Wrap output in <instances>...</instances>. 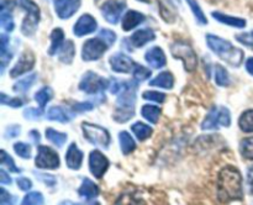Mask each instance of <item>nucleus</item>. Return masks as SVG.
I'll return each instance as SVG.
<instances>
[{"label":"nucleus","mask_w":253,"mask_h":205,"mask_svg":"<svg viewBox=\"0 0 253 205\" xmlns=\"http://www.w3.org/2000/svg\"><path fill=\"white\" fill-rule=\"evenodd\" d=\"M246 69H247V72H249V73L251 74V76H253V57H251V58L247 59Z\"/></svg>","instance_id":"nucleus-56"},{"label":"nucleus","mask_w":253,"mask_h":205,"mask_svg":"<svg viewBox=\"0 0 253 205\" xmlns=\"http://www.w3.org/2000/svg\"><path fill=\"white\" fill-rule=\"evenodd\" d=\"M35 174L37 175V178H39V179H41L42 182L46 183L48 187H53V185L56 184V179H54L53 175L43 174V173H40V174H39V173H35Z\"/></svg>","instance_id":"nucleus-51"},{"label":"nucleus","mask_w":253,"mask_h":205,"mask_svg":"<svg viewBox=\"0 0 253 205\" xmlns=\"http://www.w3.org/2000/svg\"><path fill=\"white\" fill-rule=\"evenodd\" d=\"M46 136L47 138H48V141H51V142L53 143V145H56L57 147H62L67 141L66 133L59 132V131L53 130V128H47Z\"/></svg>","instance_id":"nucleus-34"},{"label":"nucleus","mask_w":253,"mask_h":205,"mask_svg":"<svg viewBox=\"0 0 253 205\" xmlns=\"http://www.w3.org/2000/svg\"><path fill=\"white\" fill-rule=\"evenodd\" d=\"M125 9V2L119 1V0H108V1L104 2L100 7L104 19L113 25L118 24L119 20H120L121 17V14H123Z\"/></svg>","instance_id":"nucleus-10"},{"label":"nucleus","mask_w":253,"mask_h":205,"mask_svg":"<svg viewBox=\"0 0 253 205\" xmlns=\"http://www.w3.org/2000/svg\"><path fill=\"white\" fill-rule=\"evenodd\" d=\"M24 115L26 119H31V120H39L42 115V109H35V108L26 109V110L24 111Z\"/></svg>","instance_id":"nucleus-49"},{"label":"nucleus","mask_w":253,"mask_h":205,"mask_svg":"<svg viewBox=\"0 0 253 205\" xmlns=\"http://www.w3.org/2000/svg\"><path fill=\"white\" fill-rule=\"evenodd\" d=\"M52 96H53L52 89L48 88V86H43V88H41L36 94H35V100H36L37 104L40 105V109H43L44 106H46V104L51 100Z\"/></svg>","instance_id":"nucleus-30"},{"label":"nucleus","mask_w":253,"mask_h":205,"mask_svg":"<svg viewBox=\"0 0 253 205\" xmlns=\"http://www.w3.org/2000/svg\"><path fill=\"white\" fill-rule=\"evenodd\" d=\"M156 39V34L152 29H142L136 31L132 36L130 37V43L133 47H143L148 42L153 41Z\"/></svg>","instance_id":"nucleus-17"},{"label":"nucleus","mask_w":253,"mask_h":205,"mask_svg":"<svg viewBox=\"0 0 253 205\" xmlns=\"http://www.w3.org/2000/svg\"><path fill=\"white\" fill-rule=\"evenodd\" d=\"M36 78L37 74L34 73L31 74V76H27L25 77V78L20 79V81H17L16 83L14 84V90L16 91V93H26V91L31 88L32 84L36 82Z\"/></svg>","instance_id":"nucleus-29"},{"label":"nucleus","mask_w":253,"mask_h":205,"mask_svg":"<svg viewBox=\"0 0 253 205\" xmlns=\"http://www.w3.org/2000/svg\"><path fill=\"white\" fill-rule=\"evenodd\" d=\"M21 9L26 11L24 21L21 25V32L25 36H32L36 32L37 25L40 22V9L32 0H15Z\"/></svg>","instance_id":"nucleus-3"},{"label":"nucleus","mask_w":253,"mask_h":205,"mask_svg":"<svg viewBox=\"0 0 253 205\" xmlns=\"http://www.w3.org/2000/svg\"><path fill=\"white\" fill-rule=\"evenodd\" d=\"M44 199L43 195L40 192H32L29 193L27 195H25V198L22 199L21 204L20 205H43Z\"/></svg>","instance_id":"nucleus-38"},{"label":"nucleus","mask_w":253,"mask_h":205,"mask_svg":"<svg viewBox=\"0 0 253 205\" xmlns=\"http://www.w3.org/2000/svg\"><path fill=\"white\" fill-rule=\"evenodd\" d=\"M215 81H216V84L220 86H227L230 84V77L229 73H227L226 69L222 66L217 64L215 67Z\"/></svg>","instance_id":"nucleus-36"},{"label":"nucleus","mask_w":253,"mask_h":205,"mask_svg":"<svg viewBox=\"0 0 253 205\" xmlns=\"http://www.w3.org/2000/svg\"><path fill=\"white\" fill-rule=\"evenodd\" d=\"M98 37H100L101 40H104L109 46H111V44L116 41L115 32H113L111 30H108V29H101L100 31H99Z\"/></svg>","instance_id":"nucleus-44"},{"label":"nucleus","mask_w":253,"mask_h":205,"mask_svg":"<svg viewBox=\"0 0 253 205\" xmlns=\"http://www.w3.org/2000/svg\"><path fill=\"white\" fill-rule=\"evenodd\" d=\"M131 73H132L133 78H135L136 82H143L151 77L150 69H147L146 67L141 66V64H138V63L135 64V67H133V69Z\"/></svg>","instance_id":"nucleus-40"},{"label":"nucleus","mask_w":253,"mask_h":205,"mask_svg":"<svg viewBox=\"0 0 253 205\" xmlns=\"http://www.w3.org/2000/svg\"><path fill=\"white\" fill-rule=\"evenodd\" d=\"M66 162L68 168L71 169H79L83 162V152L77 147L76 143H71L68 151H67Z\"/></svg>","instance_id":"nucleus-19"},{"label":"nucleus","mask_w":253,"mask_h":205,"mask_svg":"<svg viewBox=\"0 0 253 205\" xmlns=\"http://www.w3.org/2000/svg\"><path fill=\"white\" fill-rule=\"evenodd\" d=\"M20 127L19 126H16V125H14V126H9V127L6 128V131H5V136H6V137H10V138H12V137H17V136L20 135Z\"/></svg>","instance_id":"nucleus-52"},{"label":"nucleus","mask_w":253,"mask_h":205,"mask_svg":"<svg viewBox=\"0 0 253 205\" xmlns=\"http://www.w3.org/2000/svg\"><path fill=\"white\" fill-rule=\"evenodd\" d=\"M240 151H241V155L245 158L253 161V136L252 137L244 138L241 141V143H240Z\"/></svg>","instance_id":"nucleus-39"},{"label":"nucleus","mask_w":253,"mask_h":205,"mask_svg":"<svg viewBox=\"0 0 253 205\" xmlns=\"http://www.w3.org/2000/svg\"><path fill=\"white\" fill-rule=\"evenodd\" d=\"M146 62L150 64L152 68H162L167 63V59H166L165 52L162 51L161 47H152V48L148 49L145 54Z\"/></svg>","instance_id":"nucleus-16"},{"label":"nucleus","mask_w":253,"mask_h":205,"mask_svg":"<svg viewBox=\"0 0 253 205\" xmlns=\"http://www.w3.org/2000/svg\"><path fill=\"white\" fill-rule=\"evenodd\" d=\"M1 164L2 165H6V167L9 168V169L11 170V172H14V173L21 172V170H20L19 168L16 167V164H15V163H14L12 158L10 157V156L7 155V153L5 152L4 150L1 151Z\"/></svg>","instance_id":"nucleus-43"},{"label":"nucleus","mask_w":253,"mask_h":205,"mask_svg":"<svg viewBox=\"0 0 253 205\" xmlns=\"http://www.w3.org/2000/svg\"><path fill=\"white\" fill-rule=\"evenodd\" d=\"M133 114H135L133 108H120V106H118V109L114 113V120L118 121V123H126L132 118Z\"/></svg>","instance_id":"nucleus-35"},{"label":"nucleus","mask_w":253,"mask_h":205,"mask_svg":"<svg viewBox=\"0 0 253 205\" xmlns=\"http://www.w3.org/2000/svg\"><path fill=\"white\" fill-rule=\"evenodd\" d=\"M78 193L81 197L86 198V199L89 200V199H94L95 197H98L99 193H100V190H99L98 185H96L95 183L91 182V180L88 179V178H85V179L83 180V183H82Z\"/></svg>","instance_id":"nucleus-21"},{"label":"nucleus","mask_w":253,"mask_h":205,"mask_svg":"<svg viewBox=\"0 0 253 205\" xmlns=\"http://www.w3.org/2000/svg\"><path fill=\"white\" fill-rule=\"evenodd\" d=\"M30 136L32 137V140H34V142H39L40 140V133L37 132V131H31L30 132Z\"/></svg>","instance_id":"nucleus-57"},{"label":"nucleus","mask_w":253,"mask_h":205,"mask_svg":"<svg viewBox=\"0 0 253 205\" xmlns=\"http://www.w3.org/2000/svg\"><path fill=\"white\" fill-rule=\"evenodd\" d=\"M109 48V44L100 37H94L89 39L88 41L84 42L83 49H82V58L84 61H96L100 58L106 49Z\"/></svg>","instance_id":"nucleus-8"},{"label":"nucleus","mask_w":253,"mask_h":205,"mask_svg":"<svg viewBox=\"0 0 253 205\" xmlns=\"http://www.w3.org/2000/svg\"><path fill=\"white\" fill-rule=\"evenodd\" d=\"M217 197L222 203L241 200L244 197L242 177L235 167H225L217 177Z\"/></svg>","instance_id":"nucleus-1"},{"label":"nucleus","mask_w":253,"mask_h":205,"mask_svg":"<svg viewBox=\"0 0 253 205\" xmlns=\"http://www.w3.org/2000/svg\"><path fill=\"white\" fill-rule=\"evenodd\" d=\"M236 40L241 42L242 44L247 47H251L253 49V31L251 32H242V34L236 35Z\"/></svg>","instance_id":"nucleus-46"},{"label":"nucleus","mask_w":253,"mask_h":205,"mask_svg":"<svg viewBox=\"0 0 253 205\" xmlns=\"http://www.w3.org/2000/svg\"><path fill=\"white\" fill-rule=\"evenodd\" d=\"M36 165L43 169H56L59 167V157L52 148L47 146H39L37 148Z\"/></svg>","instance_id":"nucleus-9"},{"label":"nucleus","mask_w":253,"mask_h":205,"mask_svg":"<svg viewBox=\"0 0 253 205\" xmlns=\"http://www.w3.org/2000/svg\"><path fill=\"white\" fill-rule=\"evenodd\" d=\"M0 37H1L0 39V41H1V46H0V48H1L0 49V61H1V73H4L5 67L11 61L12 53H10L9 51V39H7L6 35L1 34Z\"/></svg>","instance_id":"nucleus-25"},{"label":"nucleus","mask_w":253,"mask_h":205,"mask_svg":"<svg viewBox=\"0 0 253 205\" xmlns=\"http://www.w3.org/2000/svg\"><path fill=\"white\" fill-rule=\"evenodd\" d=\"M14 150L15 152H16V155H19L20 157L25 158V160L31 157V147H30L27 143H24V142L15 143Z\"/></svg>","instance_id":"nucleus-42"},{"label":"nucleus","mask_w":253,"mask_h":205,"mask_svg":"<svg viewBox=\"0 0 253 205\" xmlns=\"http://www.w3.org/2000/svg\"><path fill=\"white\" fill-rule=\"evenodd\" d=\"M109 86H110V81L98 76L94 72H88L84 74L79 83V89L88 94H101Z\"/></svg>","instance_id":"nucleus-6"},{"label":"nucleus","mask_w":253,"mask_h":205,"mask_svg":"<svg viewBox=\"0 0 253 205\" xmlns=\"http://www.w3.org/2000/svg\"><path fill=\"white\" fill-rule=\"evenodd\" d=\"M141 114H142L143 118L147 119L150 123H156L158 121V119H160L161 109L155 105H145L142 108V110H141Z\"/></svg>","instance_id":"nucleus-32"},{"label":"nucleus","mask_w":253,"mask_h":205,"mask_svg":"<svg viewBox=\"0 0 253 205\" xmlns=\"http://www.w3.org/2000/svg\"><path fill=\"white\" fill-rule=\"evenodd\" d=\"M0 100H1L2 105H9V106H11V108H19V106H21L22 104H24V101H22L21 99L7 98L4 93L1 94V98H0Z\"/></svg>","instance_id":"nucleus-47"},{"label":"nucleus","mask_w":253,"mask_h":205,"mask_svg":"<svg viewBox=\"0 0 253 205\" xmlns=\"http://www.w3.org/2000/svg\"><path fill=\"white\" fill-rule=\"evenodd\" d=\"M35 66V56L31 51L22 52L20 56L19 61L15 64L10 71V77L11 78H16V77L22 76L26 72H30Z\"/></svg>","instance_id":"nucleus-13"},{"label":"nucleus","mask_w":253,"mask_h":205,"mask_svg":"<svg viewBox=\"0 0 253 205\" xmlns=\"http://www.w3.org/2000/svg\"><path fill=\"white\" fill-rule=\"evenodd\" d=\"M82 127H83V132L85 135L86 140L101 148L109 147V145H110V133L105 128L88 123H83Z\"/></svg>","instance_id":"nucleus-7"},{"label":"nucleus","mask_w":253,"mask_h":205,"mask_svg":"<svg viewBox=\"0 0 253 205\" xmlns=\"http://www.w3.org/2000/svg\"><path fill=\"white\" fill-rule=\"evenodd\" d=\"M145 21V15L141 14V12L135 11V10H128L125 14V16L123 17V26L124 31H130V30L135 29L138 25H141Z\"/></svg>","instance_id":"nucleus-18"},{"label":"nucleus","mask_w":253,"mask_h":205,"mask_svg":"<svg viewBox=\"0 0 253 205\" xmlns=\"http://www.w3.org/2000/svg\"><path fill=\"white\" fill-rule=\"evenodd\" d=\"M89 168L95 178H101L109 168V161L100 151H93L89 156Z\"/></svg>","instance_id":"nucleus-12"},{"label":"nucleus","mask_w":253,"mask_h":205,"mask_svg":"<svg viewBox=\"0 0 253 205\" xmlns=\"http://www.w3.org/2000/svg\"><path fill=\"white\" fill-rule=\"evenodd\" d=\"M185 1L188 2L189 7L192 9V11H193V14H194L197 21L199 22V24H202V25H207L208 24V19L205 17L204 12H203L202 7H200V5L198 4L197 0H185Z\"/></svg>","instance_id":"nucleus-37"},{"label":"nucleus","mask_w":253,"mask_h":205,"mask_svg":"<svg viewBox=\"0 0 253 205\" xmlns=\"http://www.w3.org/2000/svg\"><path fill=\"white\" fill-rule=\"evenodd\" d=\"M0 204L1 205H15V198L10 193H7L4 188H1L0 194Z\"/></svg>","instance_id":"nucleus-48"},{"label":"nucleus","mask_w":253,"mask_h":205,"mask_svg":"<svg viewBox=\"0 0 253 205\" xmlns=\"http://www.w3.org/2000/svg\"><path fill=\"white\" fill-rule=\"evenodd\" d=\"M150 85L152 86H160V88L165 89H172L174 85V78H173L170 72H162L158 74L156 78H153L150 82Z\"/></svg>","instance_id":"nucleus-22"},{"label":"nucleus","mask_w":253,"mask_h":205,"mask_svg":"<svg viewBox=\"0 0 253 205\" xmlns=\"http://www.w3.org/2000/svg\"><path fill=\"white\" fill-rule=\"evenodd\" d=\"M119 140H120L121 151H123L124 155H128L136 148L135 141L131 137L130 133L126 132V131H121L120 135H119Z\"/></svg>","instance_id":"nucleus-28"},{"label":"nucleus","mask_w":253,"mask_h":205,"mask_svg":"<svg viewBox=\"0 0 253 205\" xmlns=\"http://www.w3.org/2000/svg\"><path fill=\"white\" fill-rule=\"evenodd\" d=\"M170 52L174 58L180 59L183 62L185 71H195V68L198 67V56L189 43L184 41H175L170 46Z\"/></svg>","instance_id":"nucleus-4"},{"label":"nucleus","mask_w":253,"mask_h":205,"mask_svg":"<svg viewBox=\"0 0 253 205\" xmlns=\"http://www.w3.org/2000/svg\"><path fill=\"white\" fill-rule=\"evenodd\" d=\"M239 125L244 132H253V109L242 114L239 120Z\"/></svg>","instance_id":"nucleus-31"},{"label":"nucleus","mask_w":253,"mask_h":205,"mask_svg":"<svg viewBox=\"0 0 253 205\" xmlns=\"http://www.w3.org/2000/svg\"><path fill=\"white\" fill-rule=\"evenodd\" d=\"M73 109L79 113H83V111H89L93 109V105L90 103H76L73 105Z\"/></svg>","instance_id":"nucleus-53"},{"label":"nucleus","mask_w":253,"mask_h":205,"mask_svg":"<svg viewBox=\"0 0 253 205\" xmlns=\"http://www.w3.org/2000/svg\"><path fill=\"white\" fill-rule=\"evenodd\" d=\"M74 54H76V48H74L73 41H66L59 48L58 58L63 63L71 64L73 62Z\"/></svg>","instance_id":"nucleus-23"},{"label":"nucleus","mask_w":253,"mask_h":205,"mask_svg":"<svg viewBox=\"0 0 253 205\" xmlns=\"http://www.w3.org/2000/svg\"><path fill=\"white\" fill-rule=\"evenodd\" d=\"M59 205H77V204H74V203L68 202V200H66V202H62Z\"/></svg>","instance_id":"nucleus-59"},{"label":"nucleus","mask_w":253,"mask_h":205,"mask_svg":"<svg viewBox=\"0 0 253 205\" xmlns=\"http://www.w3.org/2000/svg\"><path fill=\"white\" fill-rule=\"evenodd\" d=\"M0 182L1 184H11V178L4 169H0Z\"/></svg>","instance_id":"nucleus-55"},{"label":"nucleus","mask_w":253,"mask_h":205,"mask_svg":"<svg viewBox=\"0 0 253 205\" xmlns=\"http://www.w3.org/2000/svg\"><path fill=\"white\" fill-rule=\"evenodd\" d=\"M77 205H100L98 202H93V200H90V202H85V203H81V204H77Z\"/></svg>","instance_id":"nucleus-58"},{"label":"nucleus","mask_w":253,"mask_h":205,"mask_svg":"<svg viewBox=\"0 0 253 205\" xmlns=\"http://www.w3.org/2000/svg\"><path fill=\"white\" fill-rule=\"evenodd\" d=\"M54 10L59 19L67 20L73 16L81 7V0H53Z\"/></svg>","instance_id":"nucleus-11"},{"label":"nucleus","mask_w":253,"mask_h":205,"mask_svg":"<svg viewBox=\"0 0 253 205\" xmlns=\"http://www.w3.org/2000/svg\"><path fill=\"white\" fill-rule=\"evenodd\" d=\"M142 1H145V2H148V1H150V0H142Z\"/></svg>","instance_id":"nucleus-60"},{"label":"nucleus","mask_w":253,"mask_h":205,"mask_svg":"<svg viewBox=\"0 0 253 205\" xmlns=\"http://www.w3.org/2000/svg\"><path fill=\"white\" fill-rule=\"evenodd\" d=\"M64 39V32L62 31L61 29H54L53 31L51 32V46H49L48 54L49 56H53L56 54L57 51H59V48L62 47V44Z\"/></svg>","instance_id":"nucleus-27"},{"label":"nucleus","mask_w":253,"mask_h":205,"mask_svg":"<svg viewBox=\"0 0 253 205\" xmlns=\"http://www.w3.org/2000/svg\"><path fill=\"white\" fill-rule=\"evenodd\" d=\"M109 64H110L111 69L114 72H118V73H130L132 72L133 67H135V62L130 58L128 56H126L125 53H119L113 54L109 59Z\"/></svg>","instance_id":"nucleus-14"},{"label":"nucleus","mask_w":253,"mask_h":205,"mask_svg":"<svg viewBox=\"0 0 253 205\" xmlns=\"http://www.w3.org/2000/svg\"><path fill=\"white\" fill-rule=\"evenodd\" d=\"M72 116L73 115H71L68 111L64 110L63 108H58V106H52L47 113L48 120L58 121V123H68L72 120Z\"/></svg>","instance_id":"nucleus-24"},{"label":"nucleus","mask_w":253,"mask_h":205,"mask_svg":"<svg viewBox=\"0 0 253 205\" xmlns=\"http://www.w3.org/2000/svg\"><path fill=\"white\" fill-rule=\"evenodd\" d=\"M247 184H249L250 193L253 195V165H251L247 170Z\"/></svg>","instance_id":"nucleus-54"},{"label":"nucleus","mask_w":253,"mask_h":205,"mask_svg":"<svg viewBox=\"0 0 253 205\" xmlns=\"http://www.w3.org/2000/svg\"><path fill=\"white\" fill-rule=\"evenodd\" d=\"M0 25L6 32H11L15 27L10 7L5 6V5H1V9H0Z\"/></svg>","instance_id":"nucleus-26"},{"label":"nucleus","mask_w":253,"mask_h":205,"mask_svg":"<svg viewBox=\"0 0 253 205\" xmlns=\"http://www.w3.org/2000/svg\"><path fill=\"white\" fill-rule=\"evenodd\" d=\"M96 29H98L96 20L94 19L91 15L84 14L82 15V16L78 19V21L74 24L73 32L76 36L82 37V36H85V35L93 34Z\"/></svg>","instance_id":"nucleus-15"},{"label":"nucleus","mask_w":253,"mask_h":205,"mask_svg":"<svg viewBox=\"0 0 253 205\" xmlns=\"http://www.w3.org/2000/svg\"><path fill=\"white\" fill-rule=\"evenodd\" d=\"M131 128H132V131H133V133L136 135V137L141 141L146 140V138H148L151 135H152V128L143 123H133L132 127Z\"/></svg>","instance_id":"nucleus-33"},{"label":"nucleus","mask_w":253,"mask_h":205,"mask_svg":"<svg viewBox=\"0 0 253 205\" xmlns=\"http://www.w3.org/2000/svg\"><path fill=\"white\" fill-rule=\"evenodd\" d=\"M212 17L217 21L222 22L225 25H229V26L236 27V29H244L245 26L247 25L246 20L241 19V17H235V16H230V15L222 14L220 11H214L212 12Z\"/></svg>","instance_id":"nucleus-20"},{"label":"nucleus","mask_w":253,"mask_h":205,"mask_svg":"<svg viewBox=\"0 0 253 205\" xmlns=\"http://www.w3.org/2000/svg\"><path fill=\"white\" fill-rule=\"evenodd\" d=\"M207 43L215 54H217L222 61L227 62L230 66H241L244 61V51L235 47L230 41L215 35H207Z\"/></svg>","instance_id":"nucleus-2"},{"label":"nucleus","mask_w":253,"mask_h":205,"mask_svg":"<svg viewBox=\"0 0 253 205\" xmlns=\"http://www.w3.org/2000/svg\"><path fill=\"white\" fill-rule=\"evenodd\" d=\"M17 185L21 190H30L32 187V182L29 179V178H25V177H20L17 178L16 180Z\"/></svg>","instance_id":"nucleus-50"},{"label":"nucleus","mask_w":253,"mask_h":205,"mask_svg":"<svg viewBox=\"0 0 253 205\" xmlns=\"http://www.w3.org/2000/svg\"><path fill=\"white\" fill-rule=\"evenodd\" d=\"M143 99H146V100H152V101H156V103H163V101L166 100V95L163 93H158V91H145V93L142 94Z\"/></svg>","instance_id":"nucleus-45"},{"label":"nucleus","mask_w":253,"mask_h":205,"mask_svg":"<svg viewBox=\"0 0 253 205\" xmlns=\"http://www.w3.org/2000/svg\"><path fill=\"white\" fill-rule=\"evenodd\" d=\"M231 123V115H230L229 109L224 106H214L209 111L205 120L203 121L202 128L203 130H215L220 126H230Z\"/></svg>","instance_id":"nucleus-5"},{"label":"nucleus","mask_w":253,"mask_h":205,"mask_svg":"<svg viewBox=\"0 0 253 205\" xmlns=\"http://www.w3.org/2000/svg\"><path fill=\"white\" fill-rule=\"evenodd\" d=\"M115 205H143V202L137 199V198L132 197V195L125 194L118 198Z\"/></svg>","instance_id":"nucleus-41"}]
</instances>
